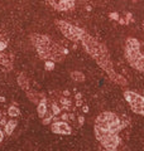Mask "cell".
Listing matches in <instances>:
<instances>
[{"label":"cell","mask_w":144,"mask_h":151,"mask_svg":"<svg viewBox=\"0 0 144 151\" xmlns=\"http://www.w3.org/2000/svg\"><path fill=\"white\" fill-rule=\"evenodd\" d=\"M129 126L127 117H120L115 112H103L95 121V136L104 149L118 150L121 144V132Z\"/></svg>","instance_id":"cell-1"},{"label":"cell","mask_w":144,"mask_h":151,"mask_svg":"<svg viewBox=\"0 0 144 151\" xmlns=\"http://www.w3.org/2000/svg\"><path fill=\"white\" fill-rule=\"evenodd\" d=\"M81 42H82L86 52H87V53L96 60V63H97L100 67L108 73L110 79H113L115 83L121 84V86L127 84L125 79L114 70L113 62H111V59H110V55H109V52L106 49V47L103 45L101 43H99L95 38H92L89 34H85Z\"/></svg>","instance_id":"cell-2"},{"label":"cell","mask_w":144,"mask_h":151,"mask_svg":"<svg viewBox=\"0 0 144 151\" xmlns=\"http://www.w3.org/2000/svg\"><path fill=\"white\" fill-rule=\"evenodd\" d=\"M20 116L22 112L18 105L0 96V144L15 132Z\"/></svg>","instance_id":"cell-3"},{"label":"cell","mask_w":144,"mask_h":151,"mask_svg":"<svg viewBox=\"0 0 144 151\" xmlns=\"http://www.w3.org/2000/svg\"><path fill=\"white\" fill-rule=\"evenodd\" d=\"M32 43L34 44L37 53L44 60H53V62H61L66 55V50L56 44L53 40L49 39L46 35L41 34H33L32 35Z\"/></svg>","instance_id":"cell-4"},{"label":"cell","mask_w":144,"mask_h":151,"mask_svg":"<svg viewBox=\"0 0 144 151\" xmlns=\"http://www.w3.org/2000/svg\"><path fill=\"white\" fill-rule=\"evenodd\" d=\"M125 55L132 67L138 70H144V53L140 49V43L137 39L129 38L127 40Z\"/></svg>","instance_id":"cell-5"},{"label":"cell","mask_w":144,"mask_h":151,"mask_svg":"<svg viewBox=\"0 0 144 151\" xmlns=\"http://www.w3.org/2000/svg\"><path fill=\"white\" fill-rule=\"evenodd\" d=\"M56 24H57V27H58V29L61 30L62 34H63L67 39H70L72 42L82 40L84 35L86 34L84 29H81V28L76 27V25H72V24H70V23H67L65 20H57Z\"/></svg>","instance_id":"cell-6"},{"label":"cell","mask_w":144,"mask_h":151,"mask_svg":"<svg viewBox=\"0 0 144 151\" xmlns=\"http://www.w3.org/2000/svg\"><path fill=\"white\" fill-rule=\"evenodd\" d=\"M124 97H125L127 102L129 103L132 111L137 115L144 116V97L140 96L133 91H125L124 92Z\"/></svg>","instance_id":"cell-7"},{"label":"cell","mask_w":144,"mask_h":151,"mask_svg":"<svg viewBox=\"0 0 144 151\" xmlns=\"http://www.w3.org/2000/svg\"><path fill=\"white\" fill-rule=\"evenodd\" d=\"M52 131L57 135H71L72 134V125L68 121L65 120H56L51 124Z\"/></svg>","instance_id":"cell-8"},{"label":"cell","mask_w":144,"mask_h":151,"mask_svg":"<svg viewBox=\"0 0 144 151\" xmlns=\"http://www.w3.org/2000/svg\"><path fill=\"white\" fill-rule=\"evenodd\" d=\"M57 10H70L75 6L76 0H47Z\"/></svg>","instance_id":"cell-9"},{"label":"cell","mask_w":144,"mask_h":151,"mask_svg":"<svg viewBox=\"0 0 144 151\" xmlns=\"http://www.w3.org/2000/svg\"><path fill=\"white\" fill-rule=\"evenodd\" d=\"M9 50V40L7 34L3 30H0V54Z\"/></svg>","instance_id":"cell-10"},{"label":"cell","mask_w":144,"mask_h":151,"mask_svg":"<svg viewBox=\"0 0 144 151\" xmlns=\"http://www.w3.org/2000/svg\"><path fill=\"white\" fill-rule=\"evenodd\" d=\"M18 83H19V86H20L23 89H28V88H29V86H28V79L24 77L23 74H20L18 77Z\"/></svg>","instance_id":"cell-11"},{"label":"cell","mask_w":144,"mask_h":151,"mask_svg":"<svg viewBox=\"0 0 144 151\" xmlns=\"http://www.w3.org/2000/svg\"><path fill=\"white\" fill-rule=\"evenodd\" d=\"M71 77L75 79V81H77V82H82L85 81V76L81 73V72H72L71 73Z\"/></svg>","instance_id":"cell-12"}]
</instances>
